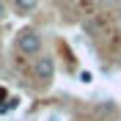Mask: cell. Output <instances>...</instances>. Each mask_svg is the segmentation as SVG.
I'll list each match as a JSON object with an SVG mask.
<instances>
[{"mask_svg":"<svg viewBox=\"0 0 121 121\" xmlns=\"http://www.w3.org/2000/svg\"><path fill=\"white\" fill-rule=\"evenodd\" d=\"M17 47H19V52H22V55H39V52H41V33L33 30V28L19 30V36H17Z\"/></svg>","mask_w":121,"mask_h":121,"instance_id":"1","label":"cell"},{"mask_svg":"<svg viewBox=\"0 0 121 121\" xmlns=\"http://www.w3.org/2000/svg\"><path fill=\"white\" fill-rule=\"evenodd\" d=\"M52 74H55V58L52 55H36V60H33V77L39 83H47V80H52Z\"/></svg>","mask_w":121,"mask_h":121,"instance_id":"2","label":"cell"},{"mask_svg":"<svg viewBox=\"0 0 121 121\" xmlns=\"http://www.w3.org/2000/svg\"><path fill=\"white\" fill-rule=\"evenodd\" d=\"M14 6L19 8V11H33V8L39 6V0H14Z\"/></svg>","mask_w":121,"mask_h":121,"instance_id":"3","label":"cell"},{"mask_svg":"<svg viewBox=\"0 0 121 121\" xmlns=\"http://www.w3.org/2000/svg\"><path fill=\"white\" fill-rule=\"evenodd\" d=\"M17 107V99L11 96V99H6V102H0V113H8V110H14Z\"/></svg>","mask_w":121,"mask_h":121,"instance_id":"4","label":"cell"},{"mask_svg":"<svg viewBox=\"0 0 121 121\" xmlns=\"http://www.w3.org/2000/svg\"><path fill=\"white\" fill-rule=\"evenodd\" d=\"M6 99H8V91L3 88V85H0V102H6Z\"/></svg>","mask_w":121,"mask_h":121,"instance_id":"5","label":"cell"},{"mask_svg":"<svg viewBox=\"0 0 121 121\" xmlns=\"http://www.w3.org/2000/svg\"><path fill=\"white\" fill-rule=\"evenodd\" d=\"M3 14H6V8H3V3H0V19H3Z\"/></svg>","mask_w":121,"mask_h":121,"instance_id":"6","label":"cell"},{"mask_svg":"<svg viewBox=\"0 0 121 121\" xmlns=\"http://www.w3.org/2000/svg\"><path fill=\"white\" fill-rule=\"evenodd\" d=\"M50 121H60V116H50Z\"/></svg>","mask_w":121,"mask_h":121,"instance_id":"7","label":"cell"},{"mask_svg":"<svg viewBox=\"0 0 121 121\" xmlns=\"http://www.w3.org/2000/svg\"><path fill=\"white\" fill-rule=\"evenodd\" d=\"M110 3H118V6H121V0H110Z\"/></svg>","mask_w":121,"mask_h":121,"instance_id":"8","label":"cell"},{"mask_svg":"<svg viewBox=\"0 0 121 121\" xmlns=\"http://www.w3.org/2000/svg\"><path fill=\"white\" fill-rule=\"evenodd\" d=\"M118 19H121V6H118Z\"/></svg>","mask_w":121,"mask_h":121,"instance_id":"9","label":"cell"}]
</instances>
